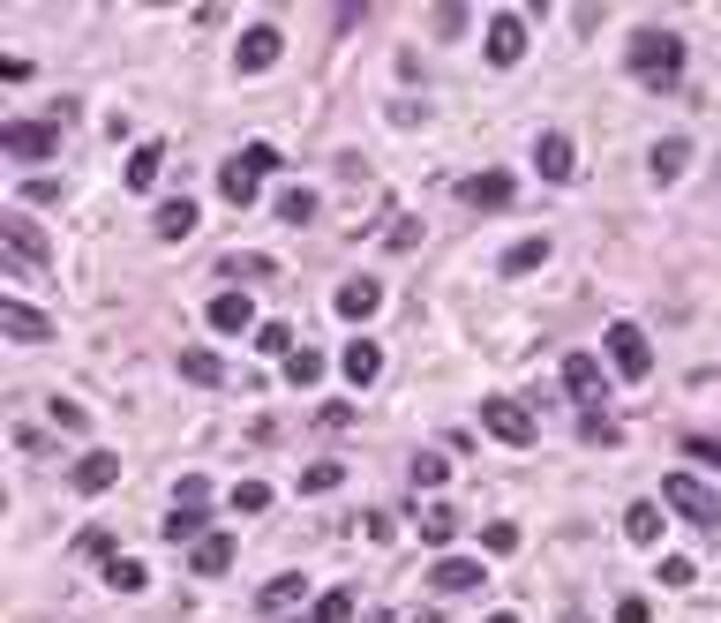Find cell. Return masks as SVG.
I'll return each mask as SVG.
<instances>
[{
  "mask_svg": "<svg viewBox=\"0 0 721 623\" xmlns=\"http://www.w3.org/2000/svg\"><path fill=\"white\" fill-rule=\"evenodd\" d=\"M632 76L638 84H654V90H669L684 76V39L677 31H662V23H646L632 39Z\"/></svg>",
  "mask_w": 721,
  "mask_h": 623,
  "instance_id": "1",
  "label": "cell"
},
{
  "mask_svg": "<svg viewBox=\"0 0 721 623\" xmlns=\"http://www.w3.org/2000/svg\"><path fill=\"white\" fill-rule=\"evenodd\" d=\"M271 166H278V151H271V143H249V151H233V159L218 166V196H226L233 210H249L255 196H263V173H271Z\"/></svg>",
  "mask_w": 721,
  "mask_h": 623,
  "instance_id": "2",
  "label": "cell"
},
{
  "mask_svg": "<svg viewBox=\"0 0 721 623\" xmlns=\"http://www.w3.org/2000/svg\"><path fill=\"white\" fill-rule=\"evenodd\" d=\"M662 503L677 511L684 526H707V534L721 526V503H714V489H707L699 473H684V466H669V481H662Z\"/></svg>",
  "mask_w": 721,
  "mask_h": 623,
  "instance_id": "3",
  "label": "cell"
},
{
  "mask_svg": "<svg viewBox=\"0 0 721 623\" xmlns=\"http://www.w3.org/2000/svg\"><path fill=\"white\" fill-rule=\"evenodd\" d=\"M481 428H489L496 444H511V451H526V444L542 436V428H534V414H526L518 398H489V406H481Z\"/></svg>",
  "mask_w": 721,
  "mask_h": 623,
  "instance_id": "4",
  "label": "cell"
},
{
  "mask_svg": "<svg viewBox=\"0 0 721 623\" xmlns=\"http://www.w3.org/2000/svg\"><path fill=\"white\" fill-rule=\"evenodd\" d=\"M481 53H489V68H518V61H526V15H518V8L489 15V39H481Z\"/></svg>",
  "mask_w": 721,
  "mask_h": 623,
  "instance_id": "5",
  "label": "cell"
},
{
  "mask_svg": "<svg viewBox=\"0 0 721 623\" xmlns=\"http://www.w3.org/2000/svg\"><path fill=\"white\" fill-rule=\"evenodd\" d=\"M564 391H571V406L594 414L601 398H609V369H601L594 353H571V361H564Z\"/></svg>",
  "mask_w": 721,
  "mask_h": 623,
  "instance_id": "6",
  "label": "cell"
},
{
  "mask_svg": "<svg viewBox=\"0 0 721 623\" xmlns=\"http://www.w3.org/2000/svg\"><path fill=\"white\" fill-rule=\"evenodd\" d=\"M609 361H616V375H646L654 369V346H646V331L638 324H609Z\"/></svg>",
  "mask_w": 721,
  "mask_h": 623,
  "instance_id": "7",
  "label": "cell"
},
{
  "mask_svg": "<svg viewBox=\"0 0 721 623\" xmlns=\"http://www.w3.org/2000/svg\"><path fill=\"white\" fill-rule=\"evenodd\" d=\"M61 151V121H8V159H53Z\"/></svg>",
  "mask_w": 721,
  "mask_h": 623,
  "instance_id": "8",
  "label": "cell"
},
{
  "mask_svg": "<svg viewBox=\"0 0 721 623\" xmlns=\"http://www.w3.org/2000/svg\"><path fill=\"white\" fill-rule=\"evenodd\" d=\"M428 586H436V593H473V586H489V564H473V556H436V564H428Z\"/></svg>",
  "mask_w": 721,
  "mask_h": 623,
  "instance_id": "9",
  "label": "cell"
},
{
  "mask_svg": "<svg viewBox=\"0 0 721 623\" xmlns=\"http://www.w3.org/2000/svg\"><path fill=\"white\" fill-rule=\"evenodd\" d=\"M188 571H196V579H226V571H233V534L211 526V534L188 548Z\"/></svg>",
  "mask_w": 721,
  "mask_h": 623,
  "instance_id": "10",
  "label": "cell"
},
{
  "mask_svg": "<svg viewBox=\"0 0 721 623\" xmlns=\"http://www.w3.org/2000/svg\"><path fill=\"white\" fill-rule=\"evenodd\" d=\"M0 331L15 338V346H45V338H53V324H45L31 300H0Z\"/></svg>",
  "mask_w": 721,
  "mask_h": 623,
  "instance_id": "11",
  "label": "cell"
},
{
  "mask_svg": "<svg viewBox=\"0 0 721 623\" xmlns=\"http://www.w3.org/2000/svg\"><path fill=\"white\" fill-rule=\"evenodd\" d=\"M278 45H286V39H278V31H271V23H255L249 39L233 45V68H241V76H263V68H271V61H278Z\"/></svg>",
  "mask_w": 721,
  "mask_h": 623,
  "instance_id": "12",
  "label": "cell"
},
{
  "mask_svg": "<svg viewBox=\"0 0 721 623\" xmlns=\"http://www.w3.org/2000/svg\"><path fill=\"white\" fill-rule=\"evenodd\" d=\"M331 308H339L346 324H369V316L383 308V286H376V278H346V286L331 293Z\"/></svg>",
  "mask_w": 721,
  "mask_h": 623,
  "instance_id": "13",
  "label": "cell"
},
{
  "mask_svg": "<svg viewBox=\"0 0 721 623\" xmlns=\"http://www.w3.org/2000/svg\"><path fill=\"white\" fill-rule=\"evenodd\" d=\"M159 173H166V143H135V151H128V166H121L128 196H143V188H159Z\"/></svg>",
  "mask_w": 721,
  "mask_h": 623,
  "instance_id": "14",
  "label": "cell"
},
{
  "mask_svg": "<svg viewBox=\"0 0 721 623\" xmlns=\"http://www.w3.org/2000/svg\"><path fill=\"white\" fill-rule=\"evenodd\" d=\"M68 481H76L84 496H106V489L121 481V458H113V451H84V458H76V473H68Z\"/></svg>",
  "mask_w": 721,
  "mask_h": 623,
  "instance_id": "15",
  "label": "cell"
},
{
  "mask_svg": "<svg viewBox=\"0 0 721 623\" xmlns=\"http://www.w3.org/2000/svg\"><path fill=\"white\" fill-rule=\"evenodd\" d=\"M196 226H204V218H196V196H173V204H159V218H151V233H159V241H188V233H196Z\"/></svg>",
  "mask_w": 721,
  "mask_h": 623,
  "instance_id": "16",
  "label": "cell"
},
{
  "mask_svg": "<svg viewBox=\"0 0 721 623\" xmlns=\"http://www.w3.org/2000/svg\"><path fill=\"white\" fill-rule=\"evenodd\" d=\"M301 601H308V579H301V571H278V579L263 586V601H255V609H263V616H294Z\"/></svg>",
  "mask_w": 721,
  "mask_h": 623,
  "instance_id": "17",
  "label": "cell"
},
{
  "mask_svg": "<svg viewBox=\"0 0 721 623\" xmlns=\"http://www.w3.org/2000/svg\"><path fill=\"white\" fill-rule=\"evenodd\" d=\"M534 166H542V181H571V135H564V128H549V135H542V143H534Z\"/></svg>",
  "mask_w": 721,
  "mask_h": 623,
  "instance_id": "18",
  "label": "cell"
},
{
  "mask_svg": "<svg viewBox=\"0 0 721 623\" xmlns=\"http://www.w3.org/2000/svg\"><path fill=\"white\" fill-rule=\"evenodd\" d=\"M339 369L353 375V383H376V375H383V346H376V338H353V346L339 353Z\"/></svg>",
  "mask_w": 721,
  "mask_h": 623,
  "instance_id": "19",
  "label": "cell"
},
{
  "mask_svg": "<svg viewBox=\"0 0 721 623\" xmlns=\"http://www.w3.org/2000/svg\"><path fill=\"white\" fill-rule=\"evenodd\" d=\"M249 324H255L249 293H218V300H211V331H226V338H233V331H249Z\"/></svg>",
  "mask_w": 721,
  "mask_h": 623,
  "instance_id": "20",
  "label": "cell"
},
{
  "mask_svg": "<svg viewBox=\"0 0 721 623\" xmlns=\"http://www.w3.org/2000/svg\"><path fill=\"white\" fill-rule=\"evenodd\" d=\"M646 166H654V181H662V188H669V181H677V173L691 166V143H684V135H662V143H654V159H646Z\"/></svg>",
  "mask_w": 721,
  "mask_h": 623,
  "instance_id": "21",
  "label": "cell"
},
{
  "mask_svg": "<svg viewBox=\"0 0 721 623\" xmlns=\"http://www.w3.org/2000/svg\"><path fill=\"white\" fill-rule=\"evenodd\" d=\"M8 249L23 255L31 271H45V255H53V249H45V233H39V226H31V218H8Z\"/></svg>",
  "mask_w": 721,
  "mask_h": 623,
  "instance_id": "22",
  "label": "cell"
},
{
  "mask_svg": "<svg viewBox=\"0 0 721 623\" xmlns=\"http://www.w3.org/2000/svg\"><path fill=\"white\" fill-rule=\"evenodd\" d=\"M549 263V233H526L518 249H504V278H526V271H542Z\"/></svg>",
  "mask_w": 721,
  "mask_h": 623,
  "instance_id": "23",
  "label": "cell"
},
{
  "mask_svg": "<svg viewBox=\"0 0 721 623\" xmlns=\"http://www.w3.org/2000/svg\"><path fill=\"white\" fill-rule=\"evenodd\" d=\"M467 204L473 210H504L511 204V173H473V181H467Z\"/></svg>",
  "mask_w": 721,
  "mask_h": 623,
  "instance_id": "24",
  "label": "cell"
},
{
  "mask_svg": "<svg viewBox=\"0 0 721 623\" xmlns=\"http://www.w3.org/2000/svg\"><path fill=\"white\" fill-rule=\"evenodd\" d=\"M624 540L654 548V540H662V503H632V511H624Z\"/></svg>",
  "mask_w": 721,
  "mask_h": 623,
  "instance_id": "25",
  "label": "cell"
},
{
  "mask_svg": "<svg viewBox=\"0 0 721 623\" xmlns=\"http://www.w3.org/2000/svg\"><path fill=\"white\" fill-rule=\"evenodd\" d=\"M286 383H294V391H316V383H324V353H316V346H294V353H286Z\"/></svg>",
  "mask_w": 721,
  "mask_h": 623,
  "instance_id": "26",
  "label": "cell"
},
{
  "mask_svg": "<svg viewBox=\"0 0 721 623\" xmlns=\"http://www.w3.org/2000/svg\"><path fill=\"white\" fill-rule=\"evenodd\" d=\"M159 534H166V540H181V548H196V540L211 534V518H204V511H181V503H173V518L159 526Z\"/></svg>",
  "mask_w": 721,
  "mask_h": 623,
  "instance_id": "27",
  "label": "cell"
},
{
  "mask_svg": "<svg viewBox=\"0 0 721 623\" xmlns=\"http://www.w3.org/2000/svg\"><path fill=\"white\" fill-rule=\"evenodd\" d=\"M316 188H286V196H278V218H286V226H316Z\"/></svg>",
  "mask_w": 721,
  "mask_h": 623,
  "instance_id": "28",
  "label": "cell"
},
{
  "mask_svg": "<svg viewBox=\"0 0 721 623\" xmlns=\"http://www.w3.org/2000/svg\"><path fill=\"white\" fill-rule=\"evenodd\" d=\"M451 534H459V511H451V503H428V518H422V540H428V548H444Z\"/></svg>",
  "mask_w": 721,
  "mask_h": 623,
  "instance_id": "29",
  "label": "cell"
},
{
  "mask_svg": "<svg viewBox=\"0 0 721 623\" xmlns=\"http://www.w3.org/2000/svg\"><path fill=\"white\" fill-rule=\"evenodd\" d=\"M181 375H188V383H226V361L196 346V353H181Z\"/></svg>",
  "mask_w": 721,
  "mask_h": 623,
  "instance_id": "30",
  "label": "cell"
},
{
  "mask_svg": "<svg viewBox=\"0 0 721 623\" xmlns=\"http://www.w3.org/2000/svg\"><path fill=\"white\" fill-rule=\"evenodd\" d=\"M106 586H113V593H143V564H135V556H113V564H106Z\"/></svg>",
  "mask_w": 721,
  "mask_h": 623,
  "instance_id": "31",
  "label": "cell"
},
{
  "mask_svg": "<svg viewBox=\"0 0 721 623\" xmlns=\"http://www.w3.org/2000/svg\"><path fill=\"white\" fill-rule=\"evenodd\" d=\"M173 503H181V511H211V481H204V473H181V481H173Z\"/></svg>",
  "mask_w": 721,
  "mask_h": 623,
  "instance_id": "32",
  "label": "cell"
},
{
  "mask_svg": "<svg viewBox=\"0 0 721 623\" xmlns=\"http://www.w3.org/2000/svg\"><path fill=\"white\" fill-rule=\"evenodd\" d=\"M444 481H451V458H444V451L414 458V489H444Z\"/></svg>",
  "mask_w": 721,
  "mask_h": 623,
  "instance_id": "33",
  "label": "cell"
},
{
  "mask_svg": "<svg viewBox=\"0 0 721 623\" xmlns=\"http://www.w3.org/2000/svg\"><path fill=\"white\" fill-rule=\"evenodd\" d=\"M346 481V466H331V458H324V466H301V496H324V489H339Z\"/></svg>",
  "mask_w": 721,
  "mask_h": 623,
  "instance_id": "34",
  "label": "cell"
},
{
  "mask_svg": "<svg viewBox=\"0 0 721 623\" xmlns=\"http://www.w3.org/2000/svg\"><path fill=\"white\" fill-rule=\"evenodd\" d=\"M346 616H353V593H346V586H331V593L316 601V616H308V623H346Z\"/></svg>",
  "mask_w": 721,
  "mask_h": 623,
  "instance_id": "35",
  "label": "cell"
},
{
  "mask_svg": "<svg viewBox=\"0 0 721 623\" xmlns=\"http://www.w3.org/2000/svg\"><path fill=\"white\" fill-rule=\"evenodd\" d=\"M233 511H241V518L271 511V489H263V481H241V489H233Z\"/></svg>",
  "mask_w": 721,
  "mask_h": 623,
  "instance_id": "36",
  "label": "cell"
},
{
  "mask_svg": "<svg viewBox=\"0 0 721 623\" xmlns=\"http://www.w3.org/2000/svg\"><path fill=\"white\" fill-rule=\"evenodd\" d=\"M278 263L271 255H226V278H271Z\"/></svg>",
  "mask_w": 721,
  "mask_h": 623,
  "instance_id": "37",
  "label": "cell"
},
{
  "mask_svg": "<svg viewBox=\"0 0 721 623\" xmlns=\"http://www.w3.org/2000/svg\"><path fill=\"white\" fill-rule=\"evenodd\" d=\"M45 414H53V428H68V436H84V428H90V414H84V406H68V398H53Z\"/></svg>",
  "mask_w": 721,
  "mask_h": 623,
  "instance_id": "38",
  "label": "cell"
},
{
  "mask_svg": "<svg viewBox=\"0 0 721 623\" xmlns=\"http://www.w3.org/2000/svg\"><path fill=\"white\" fill-rule=\"evenodd\" d=\"M654 579H662V586H691V579H699V564H691V556H662Z\"/></svg>",
  "mask_w": 721,
  "mask_h": 623,
  "instance_id": "39",
  "label": "cell"
},
{
  "mask_svg": "<svg viewBox=\"0 0 721 623\" xmlns=\"http://www.w3.org/2000/svg\"><path fill=\"white\" fill-rule=\"evenodd\" d=\"M467 23H473V8H459V0H451V8H436V39H459Z\"/></svg>",
  "mask_w": 721,
  "mask_h": 623,
  "instance_id": "40",
  "label": "cell"
},
{
  "mask_svg": "<svg viewBox=\"0 0 721 623\" xmlns=\"http://www.w3.org/2000/svg\"><path fill=\"white\" fill-rule=\"evenodd\" d=\"M255 353H294V331H286V324H263V331H255Z\"/></svg>",
  "mask_w": 721,
  "mask_h": 623,
  "instance_id": "41",
  "label": "cell"
},
{
  "mask_svg": "<svg viewBox=\"0 0 721 623\" xmlns=\"http://www.w3.org/2000/svg\"><path fill=\"white\" fill-rule=\"evenodd\" d=\"M76 548H84V556H98V564H113V556H121V548H113V534H106V526H90V534L76 540Z\"/></svg>",
  "mask_w": 721,
  "mask_h": 623,
  "instance_id": "42",
  "label": "cell"
},
{
  "mask_svg": "<svg viewBox=\"0 0 721 623\" xmlns=\"http://www.w3.org/2000/svg\"><path fill=\"white\" fill-rule=\"evenodd\" d=\"M481 540H489V556H518V526H481Z\"/></svg>",
  "mask_w": 721,
  "mask_h": 623,
  "instance_id": "43",
  "label": "cell"
},
{
  "mask_svg": "<svg viewBox=\"0 0 721 623\" xmlns=\"http://www.w3.org/2000/svg\"><path fill=\"white\" fill-rule=\"evenodd\" d=\"M391 128H422V98H391Z\"/></svg>",
  "mask_w": 721,
  "mask_h": 623,
  "instance_id": "44",
  "label": "cell"
},
{
  "mask_svg": "<svg viewBox=\"0 0 721 623\" xmlns=\"http://www.w3.org/2000/svg\"><path fill=\"white\" fill-rule=\"evenodd\" d=\"M684 451H691V458H707V466H714V473H721V444H707V436H691Z\"/></svg>",
  "mask_w": 721,
  "mask_h": 623,
  "instance_id": "45",
  "label": "cell"
},
{
  "mask_svg": "<svg viewBox=\"0 0 721 623\" xmlns=\"http://www.w3.org/2000/svg\"><path fill=\"white\" fill-rule=\"evenodd\" d=\"M564 623H594V616H579V609H564Z\"/></svg>",
  "mask_w": 721,
  "mask_h": 623,
  "instance_id": "46",
  "label": "cell"
},
{
  "mask_svg": "<svg viewBox=\"0 0 721 623\" xmlns=\"http://www.w3.org/2000/svg\"><path fill=\"white\" fill-rule=\"evenodd\" d=\"M489 623H518V616H511V609H504V616H489Z\"/></svg>",
  "mask_w": 721,
  "mask_h": 623,
  "instance_id": "47",
  "label": "cell"
}]
</instances>
